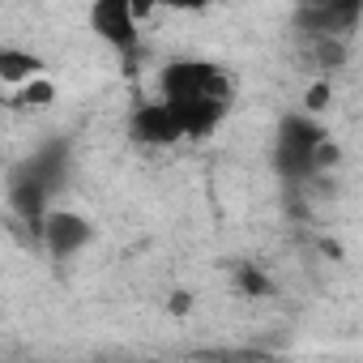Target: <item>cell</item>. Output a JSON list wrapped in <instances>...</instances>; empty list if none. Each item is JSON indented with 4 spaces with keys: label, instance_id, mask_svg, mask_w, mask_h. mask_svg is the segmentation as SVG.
Segmentation results:
<instances>
[{
    "label": "cell",
    "instance_id": "cell-1",
    "mask_svg": "<svg viewBox=\"0 0 363 363\" xmlns=\"http://www.w3.org/2000/svg\"><path fill=\"white\" fill-rule=\"evenodd\" d=\"M158 99H167L171 107L193 103V99H223L235 103V73H227L223 65L210 60H167L158 69Z\"/></svg>",
    "mask_w": 363,
    "mask_h": 363
},
{
    "label": "cell",
    "instance_id": "cell-2",
    "mask_svg": "<svg viewBox=\"0 0 363 363\" xmlns=\"http://www.w3.org/2000/svg\"><path fill=\"white\" fill-rule=\"evenodd\" d=\"M329 137V128L316 120V116H282L278 120V145H274V167L286 175V179H303L312 175V145Z\"/></svg>",
    "mask_w": 363,
    "mask_h": 363
},
{
    "label": "cell",
    "instance_id": "cell-3",
    "mask_svg": "<svg viewBox=\"0 0 363 363\" xmlns=\"http://www.w3.org/2000/svg\"><path fill=\"white\" fill-rule=\"evenodd\" d=\"M90 30L124 60L133 65L141 52V22L133 18L128 0H90Z\"/></svg>",
    "mask_w": 363,
    "mask_h": 363
},
{
    "label": "cell",
    "instance_id": "cell-4",
    "mask_svg": "<svg viewBox=\"0 0 363 363\" xmlns=\"http://www.w3.org/2000/svg\"><path fill=\"white\" fill-rule=\"evenodd\" d=\"M90 240H94L90 218H82L77 210H48L43 231H39V244L48 248L52 261H73Z\"/></svg>",
    "mask_w": 363,
    "mask_h": 363
},
{
    "label": "cell",
    "instance_id": "cell-5",
    "mask_svg": "<svg viewBox=\"0 0 363 363\" xmlns=\"http://www.w3.org/2000/svg\"><path fill=\"white\" fill-rule=\"evenodd\" d=\"M128 137H133L137 145L167 150V145H175V141H184V128H179L175 107H171L167 99H154V103L133 107V116H128Z\"/></svg>",
    "mask_w": 363,
    "mask_h": 363
},
{
    "label": "cell",
    "instance_id": "cell-6",
    "mask_svg": "<svg viewBox=\"0 0 363 363\" xmlns=\"http://www.w3.org/2000/svg\"><path fill=\"white\" fill-rule=\"evenodd\" d=\"M9 206H13V214L22 218V227L30 231V240L39 244V231H43V218H48V210H52V189L43 184V179H35L30 171H13V179H9Z\"/></svg>",
    "mask_w": 363,
    "mask_h": 363
},
{
    "label": "cell",
    "instance_id": "cell-7",
    "mask_svg": "<svg viewBox=\"0 0 363 363\" xmlns=\"http://www.w3.org/2000/svg\"><path fill=\"white\" fill-rule=\"evenodd\" d=\"M69 162H73V158H69V141L56 137V141L39 145V150L22 162V171H30L35 179H43L52 193H60V189H65V179H69Z\"/></svg>",
    "mask_w": 363,
    "mask_h": 363
},
{
    "label": "cell",
    "instance_id": "cell-8",
    "mask_svg": "<svg viewBox=\"0 0 363 363\" xmlns=\"http://www.w3.org/2000/svg\"><path fill=\"white\" fill-rule=\"evenodd\" d=\"M227 111H231V103H223V99H193V103H179L175 107V120H179V128H184V137H210L223 120H227Z\"/></svg>",
    "mask_w": 363,
    "mask_h": 363
},
{
    "label": "cell",
    "instance_id": "cell-9",
    "mask_svg": "<svg viewBox=\"0 0 363 363\" xmlns=\"http://www.w3.org/2000/svg\"><path fill=\"white\" fill-rule=\"evenodd\" d=\"M35 73H43V60L35 56V52H26V48H5L0 43V86H22L26 77H35Z\"/></svg>",
    "mask_w": 363,
    "mask_h": 363
},
{
    "label": "cell",
    "instance_id": "cell-10",
    "mask_svg": "<svg viewBox=\"0 0 363 363\" xmlns=\"http://www.w3.org/2000/svg\"><path fill=\"white\" fill-rule=\"evenodd\" d=\"M52 103H56V82L43 77V73L26 77V82L13 86V94H9V107H13V111H43V107H52Z\"/></svg>",
    "mask_w": 363,
    "mask_h": 363
},
{
    "label": "cell",
    "instance_id": "cell-11",
    "mask_svg": "<svg viewBox=\"0 0 363 363\" xmlns=\"http://www.w3.org/2000/svg\"><path fill=\"white\" fill-rule=\"evenodd\" d=\"M231 278H235V291H240L244 299H269V295H274V278H269L257 261H235Z\"/></svg>",
    "mask_w": 363,
    "mask_h": 363
},
{
    "label": "cell",
    "instance_id": "cell-12",
    "mask_svg": "<svg viewBox=\"0 0 363 363\" xmlns=\"http://www.w3.org/2000/svg\"><path fill=\"white\" fill-rule=\"evenodd\" d=\"M312 65L325 77L337 73L346 65V39H337V35H312Z\"/></svg>",
    "mask_w": 363,
    "mask_h": 363
},
{
    "label": "cell",
    "instance_id": "cell-13",
    "mask_svg": "<svg viewBox=\"0 0 363 363\" xmlns=\"http://www.w3.org/2000/svg\"><path fill=\"white\" fill-rule=\"evenodd\" d=\"M329 103H333V86H329V77H316V82L308 86V94H303V111H308V116H325Z\"/></svg>",
    "mask_w": 363,
    "mask_h": 363
},
{
    "label": "cell",
    "instance_id": "cell-14",
    "mask_svg": "<svg viewBox=\"0 0 363 363\" xmlns=\"http://www.w3.org/2000/svg\"><path fill=\"white\" fill-rule=\"evenodd\" d=\"M342 162V145L333 141V137H320L316 145H312V175L316 171H329V167H337Z\"/></svg>",
    "mask_w": 363,
    "mask_h": 363
},
{
    "label": "cell",
    "instance_id": "cell-15",
    "mask_svg": "<svg viewBox=\"0 0 363 363\" xmlns=\"http://www.w3.org/2000/svg\"><path fill=\"white\" fill-rule=\"evenodd\" d=\"M193 308H197L193 291H171V295H167V312H171L175 320H184V316H193Z\"/></svg>",
    "mask_w": 363,
    "mask_h": 363
},
{
    "label": "cell",
    "instance_id": "cell-16",
    "mask_svg": "<svg viewBox=\"0 0 363 363\" xmlns=\"http://www.w3.org/2000/svg\"><path fill=\"white\" fill-rule=\"evenodd\" d=\"M214 0H158V9H175V13H206Z\"/></svg>",
    "mask_w": 363,
    "mask_h": 363
},
{
    "label": "cell",
    "instance_id": "cell-17",
    "mask_svg": "<svg viewBox=\"0 0 363 363\" xmlns=\"http://www.w3.org/2000/svg\"><path fill=\"white\" fill-rule=\"evenodd\" d=\"M316 248H320L329 261H342V257H346V252H342V244H337V240H329V235H320V240H316Z\"/></svg>",
    "mask_w": 363,
    "mask_h": 363
},
{
    "label": "cell",
    "instance_id": "cell-18",
    "mask_svg": "<svg viewBox=\"0 0 363 363\" xmlns=\"http://www.w3.org/2000/svg\"><path fill=\"white\" fill-rule=\"evenodd\" d=\"M128 5H133V18H137V22H145V18L158 9V0H128Z\"/></svg>",
    "mask_w": 363,
    "mask_h": 363
},
{
    "label": "cell",
    "instance_id": "cell-19",
    "mask_svg": "<svg viewBox=\"0 0 363 363\" xmlns=\"http://www.w3.org/2000/svg\"><path fill=\"white\" fill-rule=\"evenodd\" d=\"M295 5H329V0H295Z\"/></svg>",
    "mask_w": 363,
    "mask_h": 363
}]
</instances>
